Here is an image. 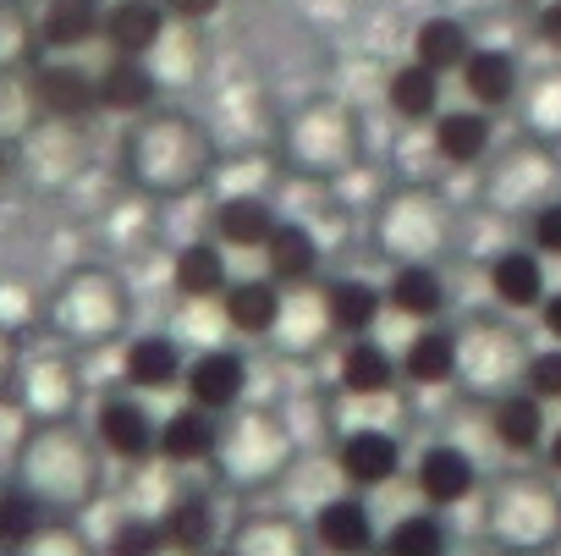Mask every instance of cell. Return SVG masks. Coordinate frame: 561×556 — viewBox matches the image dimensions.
Wrapping results in <instances>:
<instances>
[{"label":"cell","instance_id":"6da1fadb","mask_svg":"<svg viewBox=\"0 0 561 556\" xmlns=\"http://www.w3.org/2000/svg\"><path fill=\"white\" fill-rule=\"evenodd\" d=\"M12 490H23L45 518H83L105 490V446L72 419L28 424L12 452Z\"/></svg>","mask_w":561,"mask_h":556},{"label":"cell","instance_id":"7a4b0ae2","mask_svg":"<svg viewBox=\"0 0 561 556\" xmlns=\"http://www.w3.org/2000/svg\"><path fill=\"white\" fill-rule=\"evenodd\" d=\"M122 171L144 193H187L209 171V138L187 116H144L122 144Z\"/></svg>","mask_w":561,"mask_h":556},{"label":"cell","instance_id":"3957f363","mask_svg":"<svg viewBox=\"0 0 561 556\" xmlns=\"http://www.w3.org/2000/svg\"><path fill=\"white\" fill-rule=\"evenodd\" d=\"M484 540L501 556H556L561 551V490L550 479H501L484 501Z\"/></svg>","mask_w":561,"mask_h":556},{"label":"cell","instance_id":"277c9868","mask_svg":"<svg viewBox=\"0 0 561 556\" xmlns=\"http://www.w3.org/2000/svg\"><path fill=\"white\" fill-rule=\"evenodd\" d=\"M45 326L61 337V342H78V348H94V342H111L122 337L127 326V293L111 270H72L67 282L50 293V309H45Z\"/></svg>","mask_w":561,"mask_h":556},{"label":"cell","instance_id":"5b68a950","mask_svg":"<svg viewBox=\"0 0 561 556\" xmlns=\"http://www.w3.org/2000/svg\"><path fill=\"white\" fill-rule=\"evenodd\" d=\"M220 485L231 490H264L293 468V441L275 413H242L231 430H220V446L209 457Z\"/></svg>","mask_w":561,"mask_h":556},{"label":"cell","instance_id":"8992f818","mask_svg":"<svg viewBox=\"0 0 561 556\" xmlns=\"http://www.w3.org/2000/svg\"><path fill=\"white\" fill-rule=\"evenodd\" d=\"M94 441L116 463H149V457H160V419L149 413V402L133 386L105 392L94 408Z\"/></svg>","mask_w":561,"mask_h":556},{"label":"cell","instance_id":"52a82bcc","mask_svg":"<svg viewBox=\"0 0 561 556\" xmlns=\"http://www.w3.org/2000/svg\"><path fill=\"white\" fill-rule=\"evenodd\" d=\"M12 402L34 419V424H56L78 408V375L67 359H50V353H23V370H18V392Z\"/></svg>","mask_w":561,"mask_h":556},{"label":"cell","instance_id":"ba28073f","mask_svg":"<svg viewBox=\"0 0 561 556\" xmlns=\"http://www.w3.org/2000/svg\"><path fill=\"white\" fill-rule=\"evenodd\" d=\"M413 485H419L424 507L446 512V507H462L479 490V463L457 441H430L419 452V463H413Z\"/></svg>","mask_w":561,"mask_h":556},{"label":"cell","instance_id":"9c48e42d","mask_svg":"<svg viewBox=\"0 0 561 556\" xmlns=\"http://www.w3.org/2000/svg\"><path fill=\"white\" fill-rule=\"evenodd\" d=\"M309 534H314V545L325 556H369V551H380V523H375V512H369V501L358 490L353 496L342 490V496L320 501Z\"/></svg>","mask_w":561,"mask_h":556},{"label":"cell","instance_id":"30bf717a","mask_svg":"<svg viewBox=\"0 0 561 556\" xmlns=\"http://www.w3.org/2000/svg\"><path fill=\"white\" fill-rule=\"evenodd\" d=\"M187 402L204 408V413H231L242 397H248V359L231 353V348H204L193 364H187V381H182Z\"/></svg>","mask_w":561,"mask_h":556},{"label":"cell","instance_id":"8fae6325","mask_svg":"<svg viewBox=\"0 0 561 556\" xmlns=\"http://www.w3.org/2000/svg\"><path fill=\"white\" fill-rule=\"evenodd\" d=\"M34 89H39L45 116L83 122L89 111H100V72H89V67L72 61V56H45L39 72H34Z\"/></svg>","mask_w":561,"mask_h":556},{"label":"cell","instance_id":"7c38bea8","mask_svg":"<svg viewBox=\"0 0 561 556\" xmlns=\"http://www.w3.org/2000/svg\"><path fill=\"white\" fill-rule=\"evenodd\" d=\"M18 171H28L34 182L56 188L78 171V122H61V116H39L34 133L18 144Z\"/></svg>","mask_w":561,"mask_h":556},{"label":"cell","instance_id":"4fadbf2b","mask_svg":"<svg viewBox=\"0 0 561 556\" xmlns=\"http://www.w3.org/2000/svg\"><path fill=\"white\" fill-rule=\"evenodd\" d=\"M94 39H105V7L100 0H45L39 29H34L39 56H78Z\"/></svg>","mask_w":561,"mask_h":556},{"label":"cell","instance_id":"5bb4252c","mask_svg":"<svg viewBox=\"0 0 561 556\" xmlns=\"http://www.w3.org/2000/svg\"><path fill=\"white\" fill-rule=\"evenodd\" d=\"M336 468L347 485L358 490H375V485H391L402 474V441L391 430H347L342 446H336Z\"/></svg>","mask_w":561,"mask_h":556},{"label":"cell","instance_id":"9a60e30c","mask_svg":"<svg viewBox=\"0 0 561 556\" xmlns=\"http://www.w3.org/2000/svg\"><path fill=\"white\" fill-rule=\"evenodd\" d=\"M160 534H165V545H171L176 556H204V551H215V545H220L215 496H204V490L171 496L165 512H160Z\"/></svg>","mask_w":561,"mask_h":556},{"label":"cell","instance_id":"2e32d148","mask_svg":"<svg viewBox=\"0 0 561 556\" xmlns=\"http://www.w3.org/2000/svg\"><path fill=\"white\" fill-rule=\"evenodd\" d=\"M490 435L512 452V457H528V452H545V441H550V419H545V402L528 392V386H517V392H506V397H495V408H490Z\"/></svg>","mask_w":561,"mask_h":556},{"label":"cell","instance_id":"e0dca14e","mask_svg":"<svg viewBox=\"0 0 561 556\" xmlns=\"http://www.w3.org/2000/svg\"><path fill=\"white\" fill-rule=\"evenodd\" d=\"M314 534L298 523V518H287V512H248L237 529H231V551L237 556H314V545H309Z\"/></svg>","mask_w":561,"mask_h":556},{"label":"cell","instance_id":"ac0fdd59","mask_svg":"<svg viewBox=\"0 0 561 556\" xmlns=\"http://www.w3.org/2000/svg\"><path fill=\"white\" fill-rule=\"evenodd\" d=\"M122 381L133 392H171L187 381V359L171 337H133L122 353Z\"/></svg>","mask_w":561,"mask_h":556},{"label":"cell","instance_id":"d6986e66","mask_svg":"<svg viewBox=\"0 0 561 556\" xmlns=\"http://www.w3.org/2000/svg\"><path fill=\"white\" fill-rule=\"evenodd\" d=\"M160 29H165V7H160V0H111V7H105V45H111V56L144 61L160 45Z\"/></svg>","mask_w":561,"mask_h":556},{"label":"cell","instance_id":"ffe728a7","mask_svg":"<svg viewBox=\"0 0 561 556\" xmlns=\"http://www.w3.org/2000/svg\"><path fill=\"white\" fill-rule=\"evenodd\" d=\"M490 293H495V304H506V309H539V304L550 298V287H545V253H534V248H506V253H495V264H490Z\"/></svg>","mask_w":561,"mask_h":556},{"label":"cell","instance_id":"44dd1931","mask_svg":"<svg viewBox=\"0 0 561 556\" xmlns=\"http://www.w3.org/2000/svg\"><path fill=\"white\" fill-rule=\"evenodd\" d=\"M386 309H397L402 320L435 326L446 315V282L435 264H397L386 282Z\"/></svg>","mask_w":561,"mask_h":556},{"label":"cell","instance_id":"7402d4cb","mask_svg":"<svg viewBox=\"0 0 561 556\" xmlns=\"http://www.w3.org/2000/svg\"><path fill=\"white\" fill-rule=\"evenodd\" d=\"M226 326L242 331V337H270L280 326V315H287V298H280V282H259V275H248V282H231L226 287Z\"/></svg>","mask_w":561,"mask_h":556},{"label":"cell","instance_id":"603a6c76","mask_svg":"<svg viewBox=\"0 0 561 556\" xmlns=\"http://www.w3.org/2000/svg\"><path fill=\"white\" fill-rule=\"evenodd\" d=\"M171 282H176V293H182V298H193V304L226 298V287H231L226 248H220L215 237H198V242H187V248L176 253V264H171Z\"/></svg>","mask_w":561,"mask_h":556},{"label":"cell","instance_id":"cb8c5ba5","mask_svg":"<svg viewBox=\"0 0 561 556\" xmlns=\"http://www.w3.org/2000/svg\"><path fill=\"white\" fill-rule=\"evenodd\" d=\"M264 259H270V282L304 287V282H314V275H320V237L304 220H280L275 237L264 242Z\"/></svg>","mask_w":561,"mask_h":556},{"label":"cell","instance_id":"d4e9b609","mask_svg":"<svg viewBox=\"0 0 561 556\" xmlns=\"http://www.w3.org/2000/svg\"><path fill=\"white\" fill-rule=\"evenodd\" d=\"M215 446H220V424H215V413H204V408L187 402V408H176L171 419H160V457H165V463L193 468V463H209Z\"/></svg>","mask_w":561,"mask_h":556},{"label":"cell","instance_id":"484cf974","mask_svg":"<svg viewBox=\"0 0 561 556\" xmlns=\"http://www.w3.org/2000/svg\"><path fill=\"white\" fill-rule=\"evenodd\" d=\"M275 226H280V215L259 193H231L215 204V242H226V248H264L275 237Z\"/></svg>","mask_w":561,"mask_h":556},{"label":"cell","instance_id":"4316f807","mask_svg":"<svg viewBox=\"0 0 561 556\" xmlns=\"http://www.w3.org/2000/svg\"><path fill=\"white\" fill-rule=\"evenodd\" d=\"M380 315H386V287L364 282V275H342V282L325 287V320L342 337H369Z\"/></svg>","mask_w":561,"mask_h":556},{"label":"cell","instance_id":"83f0119b","mask_svg":"<svg viewBox=\"0 0 561 556\" xmlns=\"http://www.w3.org/2000/svg\"><path fill=\"white\" fill-rule=\"evenodd\" d=\"M457 370H462V342L446 326H424L402 353V375L413 386H451Z\"/></svg>","mask_w":561,"mask_h":556},{"label":"cell","instance_id":"f1b7e54d","mask_svg":"<svg viewBox=\"0 0 561 556\" xmlns=\"http://www.w3.org/2000/svg\"><path fill=\"white\" fill-rule=\"evenodd\" d=\"M397 359L375 342V337H353L347 348H342V359H336V375H342V386L353 392V397H386L391 386H397Z\"/></svg>","mask_w":561,"mask_h":556},{"label":"cell","instance_id":"f546056e","mask_svg":"<svg viewBox=\"0 0 561 556\" xmlns=\"http://www.w3.org/2000/svg\"><path fill=\"white\" fill-rule=\"evenodd\" d=\"M160 94V78L149 72V61H133V56H111V67H100V111H149Z\"/></svg>","mask_w":561,"mask_h":556},{"label":"cell","instance_id":"4dcf8cb0","mask_svg":"<svg viewBox=\"0 0 561 556\" xmlns=\"http://www.w3.org/2000/svg\"><path fill=\"white\" fill-rule=\"evenodd\" d=\"M380 556H451V529L435 507H419L380 534Z\"/></svg>","mask_w":561,"mask_h":556},{"label":"cell","instance_id":"1f68e13d","mask_svg":"<svg viewBox=\"0 0 561 556\" xmlns=\"http://www.w3.org/2000/svg\"><path fill=\"white\" fill-rule=\"evenodd\" d=\"M462 89H468V100L479 111H495V105H506L517 94V61L506 50H473L462 61Z\"/></svg>","mask_w":561,"mask_h":556},{"label":"cell","instance_id":"d6a6232c","mask_svg":"<svg viewBox=\"0 0 561 556\" xmlns=\"http://www.w3.org/2000/svg\"><path fill=\"white\" fill-rule=\"evenodd\" d=\"M490 138H495V127H490L484 111H446L435 122V149L451 166H479L490 155Z\"/></svg>","mask_w":561,"mask_h":556},{"label":"cell","instance_id":"836d02e7","mask_svg":"<svg viewBox=\"0 0 561 556\" xmlns=\"http://www.w3.org/2000/svg\"><path fill=\"white\" fill-rule=\"evenodd\" d=\"M386 100H391V111H397L402 122H430V116L440 111V72H430L424 61H408V67L391 72Z\"/></svg>","mask_w":561,"mask_h":556},{"label":"cell","instance_id":"e575fe53","mask_svg":"<svg viewBox=\"0 0 561 556\" xmlns=\"http://www.w3.org/2000/svg\"><path fill=\"white\" fill-rule=\"evenodd\" d=\"M473 56V45H468V29L457 23V18H430V23H419V34H413V61H424L430 72H451V67H462Z\"/></svg>","mask_w":561,"mask_h":556},{"label":"cell","instance_id":"d590c367","mask_svg":"<svg viewBox=\"0 0 561 556\" xmlns=\"http://www.w3.org/2000/svg\"><path fill=\"white\" fill-rule=\"evenodd\" d=\"M39 116H45V105H39L34 78H18V67L0 72V149H7V144H23V138L34 133Z\"/></svg>","mask_w":561,"mask_h":556},{"label":"cell","instance_id":"8d00e7d4","mask_svg":"<svg viewBox=\"0 0 561 556\" xmlns=\"http://www.w3.org/2000/svg\"><path fill=\"white\" fill-rule=\"evenodd\" d=\"M7 556H105L83 529H78V518H45L28 540H18Z\"/></svg>","mask_w":561,"mask_h":556},{"label":"cell","instance_id":"74e56055","mask_svg":"<svg viewBox=\"0 0 561 556\" xmlns=\"http://www.w3.org/2000/svg\"><path fill=\"white\" fill-rule=\"evenodd\" d=\"M165 534H160V518H122L105 540V556H165Z\"/></svg>","mask_w":561,"mask_h":556},{"label":"cell","instance_id":"f35d334b","mask_svg":"<svg viewBox=\"0 0 561 556\" xmlns=\"http://www.w3.org/2000/svg\"><path fill=\"white\" fill-rule=\"evenodd\" d=\"M523 386H528L539 402H561V342L545 348V353H534V359L523 364Z\"/></svg>","mask_w":561,"mask_h":556},{"label":"cell","instance_id":"ab89813d","mask_svg":"<svg viewBox=\"0 0 561 556\" xmlns=\"http://www.w3.org/2000/svg\"><path fill=\"white\" fill-rule=\"evenodd\" d=\"M534 253L561 259V198H545L534 209Z\"/></svg>","mask_w":561,"mask_h":556},{"label":"cell","instance_id":"60d3db41","mask_svg":"<svg viewBox=\"0 0 561 556\" xmlns=\"http://www.w3.org/2000/svg\"><path fill=\"white\" fill-rule=\"evenodd\" d=\"M18 370H23V337L12 326H0V402H12Z\"/></svg>","mask_w":561,"mask_h":556},{"label":"cell","instance_id":"b9f144b4","mask_svg":"<svg viewBox=\"0 0 561 556\" xmlns=\"http://www.w3.org/2000/svg\"><path fill=\"white\" fill-rule=\"evenodd\" d=\"M539 39H545L550 50H561V0H550V7L539 12Z\"/></svg>","mask_w":561,"mask_h":556},{"label":"cell","instance_id":"7bdbcfd3","mask_svg":"<svg viewBox=\"0 0 561 556\" xmlns=\"http://www.w3.org/2000/svg\"><path fill=\"white\" fill-rule=\"evenodd\" d=\"M160 7H165L171 18H209L220 0H160Z\"/></svg>","mask_w":561,"mask_h":556},{"label":"cell","instance_id":"ee69618b","mask_svg":"<svg viewBox=\"0 0 561 556\" xmlns=\"http://www.w3.org/2000/svg\"><path fill=\"white\" fill-rule=\"evenodd\" d=\"M539 320H545V331L561 342V293H550V298L539 304Z\"/></svg>","mask_w":561,"mask_h":556},{"label":"cell","instance_id":"f6af8a7d","mask_svg":"<svg viewBox=\"0 0 561 556\" xmlns=\"http://www.w3.org/2000/svg\"><path fill=\"white\" fill-rule=\"evenodd\" d=\"M545 463H550V474H561V424H556L550 441H545Z\"/></svg>","mask_w":561,"mask_h":556},{"label":"cell","instance_id":"bcb514c9","mask_svg":"<svg viewBox=\"0 0 561 556\" xmlns=\"http://www.w3.org/2000/svg\"><path fill=\"white\" fill-rule=\"evenodd\" d=\"M7 177H12V160H7V149H0V193H7Z\"/></svg>","mask_w":561,"mask_h":556},{"label":"cell","instance_id":"7dc6e473","mask_svg":"<svg viewBox=\"0 0 561 556\" xmlns=\"http://www.w3.org/2000/svg\"><path fill=\"white\" fill-rule=\"evenodd\" d=\"M204 556H237V551H231V545H215V551H204Z\"/></svg>","mask_w":561,"mask_h":556},{"label":"cell","instance_id":"c3c4849f","mask_svg":"<svg viewBox=\"0 0 561 556\" xmlns=\"http://www.w3.org/2000/svg\"><path fill=\"white\" fill-rule=\"evenodd\" d=\"M0 7H34V0H0Z\"/></svg>","mask_w":561,"mask_h":556}]
</instances>
